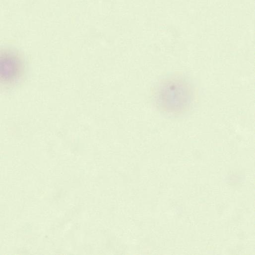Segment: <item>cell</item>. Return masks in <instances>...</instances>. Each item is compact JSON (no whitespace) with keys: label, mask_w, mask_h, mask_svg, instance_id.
Segmentation results:
<instances>
[{"label":"cell","mask_w":255,"mask_h":255,"mask_svg":"<svg viewBox=\"0 0 255 255\" xmlns=\"http://www.w3.org/2000/svg\"><path fill=\"white\" fill-rule=\"evenodd\" d=\"M160 104L171 111H180L191 104V91L186 83L178 80L166 82L159 91Z\"/></svg>","instance_id":"obj_1"},{"label":"cell","mask_w":255,"mask_h":255,"mask_svg":"<svg viewBox=\"0 0 255 255\" xmlns=\"http://www.w3.org/2000/svg\"><path fill=\"white\" fill-rule=\"evenodd\" d=\"M24 68L21 58L15 52L4 51L1 53V80L5 86L18 84L23 76Z\"/></svg>","instance_id":"obj_2"}]
</instances>
